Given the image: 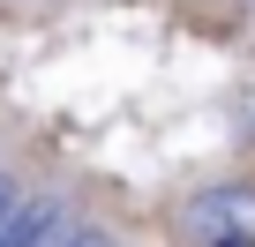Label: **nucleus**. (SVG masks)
I'll return each mask as SVG.
<instances>
[{"mask_svg": "<svg viewBox=\"0 0 255 247\" xmlns=\"http://www.w3.org/2000/svg\"><path fill=\"white\" fill-rule=\"evenodd\" d=\"M8 202H15V180H8V172H0V210H8Z\"/></svg>", "mask_w": 255, "mask_h": 247, "instance_id": "obj_4", "label": "nucleus"}, {"mask_svg": "<svg viewBox=\"0 0 255 247\" xmlns=\"http://www.w3.org/2000/svg\"><path fill=\"white\" fill-rule=\"evenodd\" d=\"M60 247H120V240H113V232H98V225H75Z\"/></svg>", "mask_w": 255, "mask_h": 247, "instance_id": "obj_2", "label": "nucleus"}, {"mask_svg": "<svg viewBox=\"0 0 255 247\" xmlns=\"http://www.w3.org/2000/svg\"><path fill=\"white\" fill-rule=\"evenodd\" d=\"M210 247H255V232H233V240H210Z\"/></svg>", "mask_w": 255, "mask_h": 247, "instance_id": "obj_3", "label": "nucleus"}, {"mask_svg": "<svg viewBox=\"0 0 255 247\" xmlns=\"http://www.w3.org/2000/svg\"><path fill=\"white\" fill-rule=\"evenodd\" d=\"M75 232V210L60 195H15L0 210V247H60Z\"/></svg>", "mask_w": 255, "mask_h": 247, "instance_id": "obj_1", "label": "nucleus"}]
</instances>
